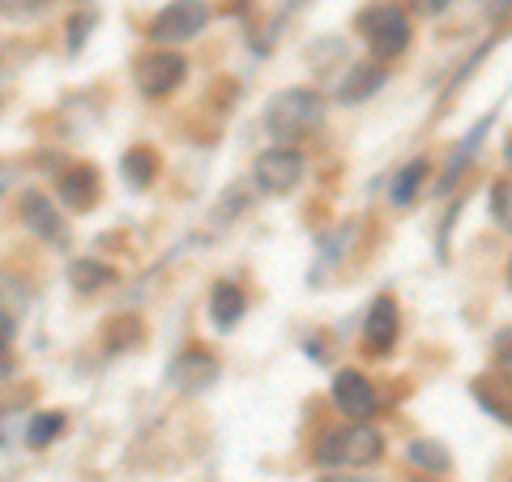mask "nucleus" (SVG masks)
I'll use <instances>...</instances> for the list:
<instances>
[{"label": "nucleus", "instance_id": "f257e3e1", "mask_svg": "<svg viewBox=\"0 0 512 482\" xmlns=\"http://www.w3.org/2000/svg\"><path fill=\"white\" fill-rule=\"evenodd\" d=\"M320 124H325V99L308 86L278 90L265 107V128H269V137H278V146L312 137Z\"/></svg>", "mask_w": 512, "mask_h": 482}, {"label": "nucleus", "instance_id": "f03ea898", "mask_svg": "<svg viewBox=\"0 0 512 482\" xmlns=\"http://www.w3.org/2000/svg\"><path fill=\"white\" fill-rule=\"evenodd\" d=\"M355 30L363 35L367 43V52H372V60H397L410 47V35H414V26H410V13L397 5V0H372L359 18H355Z\"/></svg>", "mask_w": 512, "mask_h": 482}, {"label": "nucleus", "instance_id": "7ed1b4c3", "mask_svg": "<svg viewBox=\"0 0 512 482\" xmlns=\"http://www.w3.org/2000/svg\"><path fill=\"white\" fill-rule=\"evenodd\" d=\"M205 26H210V5H205V0H171L167 9H158L150 18L146 35L158 47H175V43L197 39Z\"/></svg>", "mask_w": 512, "mask_h": 482}, {"label": "nucleus", "instance_id": "20e7f679", "mask_svg": "<svg viewBox=\"0 0 512 482\" xmlns=\"http://www.w3.org/2000/svg\"><path fill=\"white\" fill-rule=\"evenodd\" d=\"M303 171H308V158H303L295 146H274V150H261L252 163V180L269 197H282V192L299 188Z\"/></svg>", "mask_w": 512, "mask_h": 482}, {"label": "nucleus", "instance_id": "39448f33", "mask_svg": "<svg viewBox=\"0 0 512 482\" xmlns=\"http://www.w3.org/2000/svg\"><path fill=\"white\" fill-rule=\"evenodd\" d=\"M18 222L22 227L35 235V239H43V244H52V248H69V222H64V214L52 205V197H43V192H22L18 197Z\"/></svg>", "mask_w": 512, "mask_h": 482}, {"label": "nucleus", "instance_id": "423d86ee", "mask_svg": "<svg viewBox=\"0 0 512 482\" xmlns=\"http://www.w3.org/2000/svg\"><path fill=\"white\" fill-rule=\"evenodd\" d=\"M184 73H188V60L180 52H171V47H158V52L137 60V86L146 99H167L184 82Z\"/></svg>", "mask_w": 512, "mask_h": 482}, {"label": "nucleus", "instance_id": "0eeeda50", "mask_svg": "<svg viewBox=\"0 0 512 482\" xmlns=\"http://www.w3.org/2000/svg\"><path fill=\"white\" fill-rule=\"evenodd\" d=\"M397 329H402V316H397V299L393 295H376L372 308L363 316V346L367 355L384 359L397 346Z\"/></svg>", "mask_w": 512, "mask_h": 482}, {"label": "nucleus", "instance_id": "6e6552de", "mask_svg": "<svg viewBox=\"0 0 512 482\" xmlns=\"http://www.w3.org/2000/svg\"><path fill=\"white\" fill-rule=\"evenodd\" d=\"M333 406H338L346 419H372L376 414V389L372 380H367L363 372H355V367H342L338 376H333Z\"/></svg>", "mask_w": 512, "mask_h": 482}, {"label": "nucleus", "instance_id": "1a4fd4ad", "mask_svg": "<svg viewBox=\"0 0 512 482\" xmlns=\"http://www.w3.org/2000/svg\"><path fill=\"white\" fill-rule=\"evenodd\" d=\"M99 192H103L99 171H94L90 163L86 167H69L56 180V201L64 205V210H73V214H90L94 205H99Z\"/></svg>", "mask_w": 512, "mask_h": 482}, {"label": "nucleus", "instance_id": "9d476101", "mask_svg": "<svg viewBox=\"0 0 512 482\" xmlns=\"http://www.w3.org/2000/svg\"><path fill=\"white\" fill-rule=\"evenodd\" d=\"M214 380H218V359L210 355V350H201V346L184 350V355L171 363V384L180 393H205Z\"/></svg>", "mask_w": 512, "mask_h": 482}, {"label": "nucleus", "instance_id": "9b49d317", "mask_svg": "<svg viewBox=\"0 0 512 482\" xmlns=\"http://www.w3.org/2000/svg\"><path fill=\"white\" fill-rule=\"evenodd\" d=\"M380 457H384V436L376 427H367V419L350 423L342 431V461L346 465H359V470H367V465H376Z\"/></svg>", "mask_w": 512, "mask_h": 482}, {"label": "nucleus", "instance_id": "f8f14e48", "mask_svg": "<svg viewBox=\"0 0 512 482\" xmlns=\"http://www.w3.org/2000/svg\"><path fill=\"white\" fill-rule=\"evenodd\" d=\"M470 393H474L478 406L491 414V419H500V423L512 427V376L508 372H500V376H478L470 384Z\"/></svg>", "mask_w": 512, "mask_h": 482}, {"label": "nucleus", "instance_id": "ddd939ff", "mask_svg": "<svg viewBox=\"0 0 512 482\" xmlns=\"http://www.w3.org/2000/svg\"><path fill=\"white\" fill-rule=\"evenodd\" d=\"M248 312V295L239 291L235 282H214V291H210V325L218 333H231L239 320H244Z\"/></svg>", "mask_w": 512, "mask_h": 482}, {"label": "nucleus", "instance_id": "4468645a", "mask_svg": "<svg viewBox=\"0 0 512 482\" xmlns=\"http://www.w3.org/2000/svg\"><path fill=\"white\" fill-rule=\"evenodd\" d=\"M384 86V64L380 60H363V64H350L346 82L338 86V99L342 103H367L372 94Z\"/></svg>", "mask_w": 512, "mask_h": 482}, {"label": "nucleus", "instance_id": "2eb2a0df", "mask_svg": "<svg viewBox=\"0 0 512 482\" xmlns=\"http://www.w3.org/2000/svg\"><path fill=\"white\" fill-rule=\"evenodd\" d=\"M427 158H410V163L393 175V184H389V205L393 210H406V205H414V197H419V188L427 180Z\"/></svg>", "mask_w": 512, "mask_h": 482}, {"label": "nucleus", "instance_id": "dca6fc26", "mask_svg": "<svg viewBox=\"0 0 512 482\" xmlns=\"http://www.w3.org/2000/svg\"><path fill=\"white\" fill-rule=\"evenodd\" d=\"M120 171H124V184L133 192H146L158 175V154L150 146H133L124 158H120Z\"/></svg>", "mask_w": 512, "mask_h": 482}, {"label": "nucleus", "instance_id": "f3484780", "mask_svg": "<svg viewBox=\"0 0 512 482\" xmlns=\"http://www.w3.org/2000/svg\"><path fill=\"white\" fill-rule=\"evenodd\" d=\"M69 282H73V291H82V295H99V291H107V286H116V269L82 256V261L69 265Z\"/></svg>", "mask_w": 512, "mask_h": 482}, {"label": "nucleus", "instance_id": "a211bd4d", "mask_svg": "<svg viewBox=\"0 0 512 482\" xmlns=\"http://www.w3.org/2000/svg\"><path fill=\"white\" fill-rule=\"evenodd\" d=\"M406 457H410V465L419 474H448L453 470V457H448V448L440 440H414L406 448Z\"/></svg>", "mask_w": 512, "mask_h": 482}, {"label": "nucleus", "instance_id": "6ab92c4d", "mask_svg": "<svg viewBox=\"0 0 512 482\" xmlns=\"http://www.w3.org/2000/svg\"><path fill=\"white\" fill-rule=\"evenodd\" d=\"M103 337H107V350H133L141 337H146V325H141V316L120 312V316H111V320H107Z\"/></svg>", "mask_w": 512, "mask_h": 482}, {"label": "nucleus", "instance_id": "aec40b11", "mask_svg": "<svg viewBox=\"0 0 512 482\" xmlns=\"http://www.w3.org/2000/svg\"><path fill=\"white\" fill-rule=\"evenodd\" d=\"M60 427H64V414H56V410H43V414H35L30 419V431H26V444L30 448H47L56 436H60Z\"/></svg>", "mask_w": 512, "mask_h": 482}, {"label": "nucleus", "instance_id": "412c9836", "mask_svg": "<svg viewBox=\"0 0 512 482\" xmlns=\"http://www.w3.org/2000/svg\"><path fill=\"white\" fill-rule=\"evenodd\" d=\"M491 218H495V227L512 235V175L491 184Z\"/></svg>", "mask_w": 512, "mask_h": 482}, {"label": "nucleus", "instance_id": "4be33fe9", "mask_svg": "<svg viewBox=\"0 0 512 482\" xmlns=\"http://www.w3.org/2000/svg\"><path fill=\"white\" fill-rule=\"evenodd\" d=\"M312 457H316V465H338L342 461V431H325V436L316 440Z\"/></svg>", "mask_w": 512, "mask_h": 482}, {"label": "nucleus", "instance_id": "5701e85b", "mask_svg": "<svg viewBox=\"0 0 512 482\" xmlns=\"http://www.w3.org/2000/svg\"><path fill=\"white\" fill-rule=\"evenodd\" d=\"M495 367H500V372H508V376H512V329L495 333Z\"/></svg>", "mask_w": 512, "mask_h": 482}, {"label": "nucleus", "instance_id": "b1692460", "mask_svg": "<svg viewBox=\"0 0 512 482\" xmlns=\"http://www.w3.org/2000/svg\"><path fill=\"white\" fill-rule=\"evenodd\" d=\"M448 5H453V0H410V13H419V18H440Z\"/></svg>", "mask_w": 512, "mask_h": 482}, {"label": "nucleus", "instance_id": "393cba45", "mask_svg": "<svg viewBox=\"0 0 512 482\" xmlns=\"http://www.w3.org/2000/svg\"><path fill=\"white\" fill-rule=\"evenodd\" d=\"M82 30H90V18H77V22H73V39H69L73 52H77V47H82Z\"/></svg>", "mask_w": 512, "mask_h": 482}, {"label": "nucleus", "instance_id": "a878e982", "mask_svg": "<svg viewBox=\"0 0 512 482\" xmlns=\"http://www.w3.org/2000/svg\"><path fill=\"white\" fill-rule=\"evenodd\" d=\"M316 482H372V478H359V474H325V478H316Z\"/></svg>", "mask_w": 512, "mask_h": 482}, {"label": "nucleus", "instance_id": "bb28decb", "mask_svg": "<svg viewBox=\"0 0 512 482\" xmlns=\"http://www.w3.org/2000/svg\"><path fill=\"white\" fill-rule=\"evenodd\" d=\"M504 163H508V171H512V133H508V141H504Z\"/></svg>", "mask_w": 512, "mask_h": 482}, {"label": "nucleus", "instance_id": "cd10ccee", "mask_svg": "<svg viewBox=\"0 0 512 482\" xmlns=\"http://www.w3.org/2000/svg\"><path fill=\"white\" fill-rule=\"evenodd\" d=\"M410 482H440V474H419V478H410Z\"/></svg>", "mask_w": 512, "mask_h": 482}, {"label": "nucleus", "instance_id": "c85d7f7f", "mask_svg": "<svg viewBox=\"0 0 512 482\" xmlns=\"http://www.w3.org/2000/svg\"><path fill=\"white\" fill-rule=\"evenodd\" d=\"M508 278H512V261H508Z\"/></svg>", "mask_w": 512, "mask_h": 482}]
</instances>
